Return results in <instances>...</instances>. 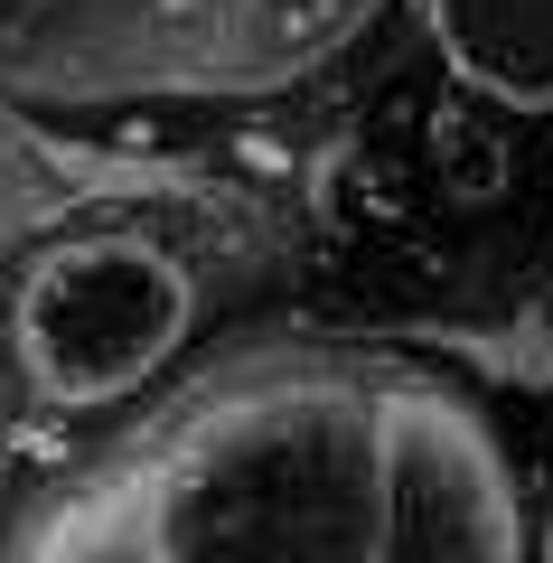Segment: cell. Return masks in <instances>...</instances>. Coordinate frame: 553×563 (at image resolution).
<instances>
[{
    "label": "cell",
    "instance_id": "cell-2",
    "mask_svg": "<svg viewBox=\"0 0 553 563\" xmlns=\"http://www.w3.org/2000/svg\"><path fill=\"white\" fill-rule=\"evenodd\" d=\"M188 320H198V291H188V273L159 244L76 235V244L29 263L10 339H20V376L57 413H95V404L141 395L178 357Z\"/></svg>",
    "mask_w": 553,
    "mask_h": 563
},
{
    "label": "cell",
    "instance_id": "cell-3",
    "mask_svg": "<svg viewBox=\"0 0 553 563\" xmlns=\"http://www.w3.org/2000/svg\"><path fill=\"white\" fill-rule=\"evenodd\" d=\"M385 517L366 563H526L516 544V479L488 422L441 395H385Z\"/></svg>",
    "mask_w": 553,
    "mask_h": 563
},
{
    "label": "cell",
    "instance_id": "cell-5",
    "mask_svg": "<svg viewBox=\"0 0 553 563\" xmlns=\"http://www.w3.org/2000/svg\"><path fill=\"white\" fill-rule=\"evenodd\" d=\"M526 563H553V517H544V536H534V554Z\"/></svg>",
    "mask_w": 553,
    "mask_h": 563
},
{
    "label": "cell",
    "instance_id": "cell-6",
    "mask_svg": "<svg viewBox=\"0 0 553 563\" xmlns=\"http://www.w3.org/2000/svg\"><path fill=\"white\" fill-rule=\"evenodd\" d=\"M132 563H141V554H132Z\"/></svg>",
    "mask_w": 553,
    "mask_h": 563
},
{
    "label": "cell",
    "instance_id": "cell-1",
    "mask_svg": "<svg viewBox=\"0 0 553 563\" xmlns=\"http://www.w3.org/2000/svg\"><path fill=\"white\" fill-rule=\"evenodd\" d=\"M376 395L338 376H263L207 404L151 470L141 563H366L385 517Z\"/></svg>",
    "mask_w": 553,
    "mask_h": 563
},
{
    "label": "cell",
    "instance_id": "cell-4",
    "mask_svg": "<svg viewBox=\"0 0 553 563\" xmlns=\"http://www.w3.org/2000/svg\"><path fill=\"white\" fill-rule=\"evenodd\" d=\"M441 66L497 113H553V0H422Z\"/></svg>",
    "mask_w": 553,
    "mask_h": 563
}]
</instances>
